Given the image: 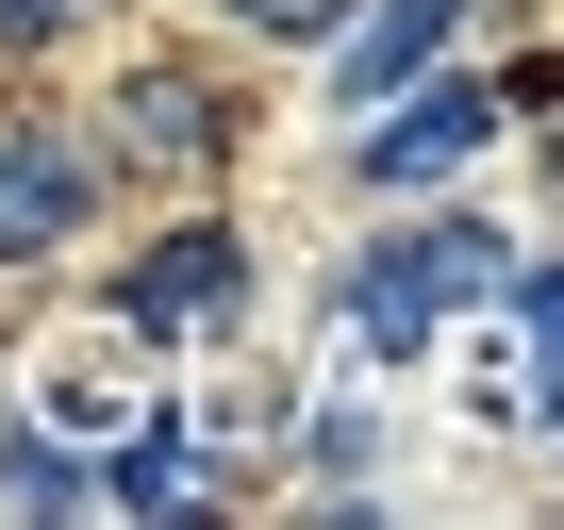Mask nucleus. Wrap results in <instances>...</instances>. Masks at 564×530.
Here are the masks:
<instances>
[{
	"label": "nucleus",
	"instance_id": "1",
	"mask_svg": "<svg viewBox=\"0 0 564 530\" xmlns=\"http://www.w3.org/2000/svg\"><path fill=\"white\" fill-rule=\"evenodd\" d=\"M498 283H514V249L465 232V216H432V232H399V249L349 265V332L399 365V349H432V316H465V299H498Z\"/></svg>",
	"mask_w": 564,
	"mask_h": 530
},
{
	"label": "nucleus",
	"instance_id": "2",
	"mask_svg": "<svg viewBox=\"0 0 564 530\" xmlns=\"http://www.w3.org/2000/svg\"><path fill=\"white\" fill-rule=\"evenodd\" d=\"M100 216V150L67 117H0V265H51Z\"/></svg>",
	"mask_w": 564,
	"mask_h": 530
},
{
	"label": "nucleus",
	"instance_id": "3",
	"mask_svg": "<svg viewBox=\"0 0 564 530\" xmlns=\"http://www.w3.org/2000/svg\"><path fill=\"white\" fill-rule=\"evenodd\" d=\"M481 150H498V100H481V84H432V67H415V84L366 100V183H448V166H481Z\"/></svg>",
	"mask_w": 564,
	"mask_h": 530
},
{
	"label": "nucleus",
	"instance_id": "4",
	"mask_svg": "<svg viewBox=\"0 0 564 530\" xmlns=\"http://www.w3.org/2000/svg\"><path fill=\"white\" fill-rule=\"evenodd\" d=\"M232 299H249V232H216V216H199V232H166L133 283H117V332H216Z\"/></svg>",
	"mask_w": 564,
	"mask_h": 530
},
{
	"label": "nucleus",
	"instance_id": "5",
	"mask_svg": "<svg viewBox=\"0 0 564 530\" xmlns=\"http://www.w3.org/2000/svg\"><path fill=\"white\" fill-rule=\"evenodd\" d=\"M232 133H249V117H232L199 67H133V84H117V166H216Z\"/></svg>",
	"mask_w": 564,
	"mask_h": 530
},
{
	"label": "nucleus",
	"instance_id": "6",
	"mask_svg": "<svg viewBox=\"0 0 564 530\" xmlns=\"http://www.w3.org/2000/svg\"><path fill=\"white\" fill-rule=\"evenodd\" d=\"M448 18H465V0H349V18H333V34H349V51H333V84H349V117H366L382 84H415V67L448 51Z\"/></svg>",
	"mask_w": 564,
	"mask_h": 530
},
{
	"label": "nucleus",
	"instance_id": "7",
	"mask_svg": "<svg viewBox=\"0 0 564 530\" xmlns=\"http://www.w3.org/2000/svg\"><path fill=\"white\" fill-rule=\"evenodd\" d=\"M183 481H199V464H183V431H133V448L100 464V497H117V514H183Z\"/></svg>",
	"mask_w": 564,
	"mask_h": 530
},
{
	"label": "nucleus",
	"instance_id": "8",
	"mask_svg": "<svg viewBox=\"0 0 564 530\" xmlns=\"http://www.w3.org/2000/svg\"><path fill=\"white\" fill-rule=\"evenodd\" d=\"M498 299H514V349H531L514 398H547V382H564V265H531V283H498Z\"/></svg>",
	"mask_w": 564,
	"mask_h": 530
},
{
	"label": "nucleus",
	"instance_id": "9",
	"mask_svg": "<svg viewBox=\"0 0 564 530\" xmlns=\"http://www.w3.org/2000/svg\"><path fill=\"white\" fill-rule=\"evenodd\" d=\"M232 18H249V34H333L349 0H232Z\"/></svg>",
	"mask_w": 564,
	"mask_h": 530
},
{
	"label": "nucleus",
	"instance_id": "10",
	"mask_svg": "<svg viewBox=\"0 0 564 530\" xmlns=\"http://www.w3.org/2000/svg\"><path fill=\"white\" fill-rule=\"evenodd\" d=\"M67 18H84V0H0V51H51Z\"/></svg>",
	"mask_w": 564,
	"mask_h": 530
}]
</instances>
